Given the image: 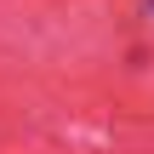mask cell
<instances>
[{
    "instance_id": "6da1fadb",
    "label": "cell",
    "mask_w": 154,
    "mask_h": 154,
    "mask_svg": "<svg viewBox=\"0 0 154 154\" xmlns=\"http://www.w3.org/2000/svg\"><path fill=\"white\" fill-rule=\"evenodd\" d=\"M149 6H154V0H149Z\"/></svg>"
}]
</instances>
